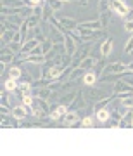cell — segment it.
<instances>
[{
    "mask_svg": "<svg viewBox=\"0 0 133 156\" xmlns=\"http://www.w3.org/2000/svg\"><path fill=\"white\" fill-rule=\"evenodd\" d=\"M14 59H16V54H14L9 47H2V52H0V62H4V64H11Z\"/></svg>",
    "mask_w": 133,
    "mask_h": 156,
    "instance_id": "15",
    "label": "cell"
},
{
    "mask_svg": "<svg viewBox=\"0 0 133 156\" xmlns=\"http://www.w3.org/2000/svg\"><path fill=\"white\" fill-rule=\"evenodd\" d=\"M7 71H9V76H11V78H16V80H19V76L22 75L21 66H11Z\"/></svg>",
    "mask_w": 133,
    "mask_h": 156,
    "instance_id": "30",
    "label": "cell"
},
{
    "mask_svg": "<svg viewBox=\"0 0 133 156\" xmlns=\"http://www.w3.org/2000/svg\"><path fill=\"white\" fill-rule=\"evenodd\" d=\"M62 2H73V0H62Z\"/></svg>",
    "mask_w": 133,
    "mask_h": 156,
    "instance_id": "49",
    "label": "cell"
},
{
    "mask_svg": "<svg viewBox=\"0 0 133 156\" xmlns=\"http://www.w3.org/2000/svg\"><path fill=\"white\" fill-rule=\"evenodd\" d=\"M22 104L26 108H33L35 106V97L31 94H26V95H22Z\"/></svg>",
    "mask_w": 133,
    "mask_h": 156,
    "instance_id": "33",
    "label": "cell"
},
{
    "mask_svg": "<svg viewBox=\"0 0 133 156\" xmlns=\"http://www.w3.org/2000/svg\"><path fill=\"white\" fill-rule=\"evenodd\" d=\"M64 69H66V66H62V64H56V62H54V64L50 66V69H49L47 78H49V80H52V82H54V80H59V78L62 76Z\"/></svg>",
    "mask_w": 133,
    "mask_h": 156,
    "instance_id": "11",
    "label": "cell"
},
{
    "mask_svg": "<svg viewBox=\"0 0 133 156\" xmlns=\"http://www.w3.org/2000/svg\"><path fill=\"white\" fill-rule=\"evenodd\" d=\"M114 94L119 95V94H133V83H128L124 80H118L114 83Z\"/></svg>",
    "mask_w": 133,
    "mask_h": 156,
    "instance_id": "7",
    "label": "cell"
},
{
    "mask_svg": "<svg viewBox=\"0 0 133 156\" xmlns=\"http://www.w3.org/2000/svg\"><path fill=\"white\" fill-rule=\"evenodd\" d=\"M67 109H69V106L67 104H57L52 111H50L49 115V120H52V122H57V120H61V118H64V115L67 113Z\"/></svg>",
    "mask_w": 133,
    "mask_h": 156,
    "instance_id": "8",
    "label": "cell"
},
{
    "mask_svg": "<svg viewBox=\"0 0 133 156\" xmlns=\"http://www.w3.org/2000/svg\"><path fill=\"white\" fill-rule=\"evenodd\" d=\"M85 75V69H81V68H74L71 71V75H69V80H74L76 82L78 78H81Z\"/></svg>",
    "mask_w": 133,
    "mask_h": 156,
    "instance_id": "32",
    "label": "cell"
},
{
    "mask_svg": "<svg viewBox=\"0 0 133 156\" xmlns=\"http://www.w3.org/2000/svg\"><path fill=\"white\" fill-rule=\"evenodd\" d=\"M42 2H43V0H26V4H28V5H31V7L42 5Z\"/></svg>",
    "mask_w": 133,
    "mask_h": 156,
    "instance_id": "45",
    "label": "cell"
},
{
    "mask_svg": "<svg viewBox=\"0 0 133 156\" xmlns=\"http://www.w3.org/2000/svg\"><path fill=\"white\" fill-rule=\"evenodd\" d=\"M112 14L114 12L111 11V9H107V11H104V12H100V24H102V30H105L107 31V26H109V23H111V17H112Z\"/></svg>",
    "mask_w": 133,
    "mask_h": 156,
    "instance_id": "19",
    "label": "cell"
},
{
    "mask_svg": "<svg viewBox=\"0 0 133 156\" xmlns=\"http://www.w3.org/2000/svg\"><path fill=\"white\" fill-rule=\"evenodd\" d=\"M92 49H94V42H87V44H83V45H78L76 52H74V56H73L71 66L73 68L80 66V62L83 61L85 57H88V54H90V50Z\"/></svg>",
    "mask_w": 133,
    "mask_h": 156,
    "instance_id": "3",
    "label": "cell"
},
{
    "mask_svg": "<svg viewBox=\"0 0 133 156\" xmlns=\"http://www.w3.org/2000/svg\"><path fill=\"white\" fill-rule=\"evenodd\" d=\"M40 45H42V50H43V54H47V52H49L52 47H54V42H52L50 38H47L45 42H40Z\"/></svg>",
    "mask_w": 133,
    "mask_h": 156,
    "instance_id": "36",
    "label": "cell"
},
{
    "mask_svg": "<svg viewBox=\"0 0 133 156\" xmlns=\"http://www.w3.org/2000/svg\"><path fill=\"white\" fill-rule=\"evenodd\" d=\"M105 66H107V64H105L104 61H97V64L94 66V69H95V71H97V73L100 75V73H102V69H104Z\"/></svg>",
    "mask_w": 133,
    "mask_h": 156,
    "instance_id": "42",
    "label": "cell"
},
{
    "mask_svg": "<svg viewBox=\"0 0 133 156\" xmlns=\"http://www.w3.org/2000/svg\"><path fill=\"white\" fill-rule=\"evenodd\" d=\"M109 2L111 0H99V4H97V9H99V12H104L109 9Z\"/></svg>",
    "mask_w": 133,
    "mask_h": 156,
    "instance_id": "38",
    "label": "cell"
},
{
    "mask_svg": "<svg viewBox=\"0 0 133 156\" xmlns=\"http://www.w3.org/2000/svg\"><path fill=\"white\" fill-rule=\"evenodd\" d=\"M78 26H81V28H90V30H102L100 19H95V21H81V23H78Z\"/></svg>",
    "mask_w": 133,
    "mask_h": 156,
    "instance_id": "23",
    "label": "cell"
},
{
    "mask_svg": "<svg viewBox=\"0 0 133 156\" xmlns=\"http://www.w3.org/2000/svg\"><path fill=\"white\" fill-rule=\"evenodd\" d=\"M128 7H130V9H133V0H130V4H128Z\"/></svg>",
    "mask_w": 133,
    "mask_h": 156,
    "instance_id": "47",
    "label": "cell"
},
{
    "mask_svg": "<svg viewBox=\"0 0 133 156\" xmlns=\"http://www.w3.org/2000/svg\"><path fill=\"white\" fill-rule=\"evenodd\" d=\"M17 31H14V30H2V47L5 44H11L12 40H14V37H16Z\"/></svg>",
    "mask_w": 133,
    "mask_h": 156,
    "instance_id": "24",
    "label": "cell"
},
{
    "mask_svg": "<svg viewBox=\"0 0 133 156\" xmlns=\"http://www.w3.org/2000/svg\"><path fill=\"white\" fill-rule=\"evenodd\" d=\"M81 108H87V101H85V92H83V90H78L76 97H74L73 102L69 104V109L78 111V109H81Z\"/></svg>",
    "mask_w": 133,
    "mask_h": 156,
    "instance_id": "9",
    "label": "cell"
},
{
    "mask_svg": "<svg viewBox=\"0 0 133 156\" xmlns=\"http://www.w3.org/2000/svg\"><path fill=\"white\" fill-rule=\"evenodd\" d=\"M78 111H74V109H67V113L64 115V118H62V123H64V127H73L74 123L78 122Z\"/></svg>",
    "mask_w": 133,
    "mask_h": 156,
    "instance_id": "14",
    "label": "cell"
},
{
    "mask_svg": "<svg viewBox=\"0 0 133 156\" xmlns=\"http://www.w3.org/2000/svg\"><path fill=\"white\" fill-rule=\"evenodd\" d=\"M2 5L16 9V7H24V5H28V4H26V0H2Z\"/></svg>",
    "mask_w": 133,
    "mask_h": 156,
    "instance_id": "25",
    "label": "cell"
},
{
    "mask_svg": "<svg viewBox=\"0 0 133 156\" xmlns=\"http://www.w3.org/2000/svg\"><path fill=\"white\" fill-rule=\"evenodd\" d=\"M7 47H9V49L12 50V52H14V54H19V52H21V47H22V44H19V42H11V44H7Z\"/></svg>",
    "mask_w": 133,
    "mask_h": 156,
    "instance_id": "37",
    "label": "cell"
},
{
    "mask_svg": "<svg viewBox=\"0 0 133 156\" xmlns=\"http://www.w3.org/2000/svg\"><path fill=\"white\" fill-rule=\"evenodd\" d=\"M11 115L16 120H24V118L29 115V111H28V108L24 106V104H19V106H16V108H12V111H11Z\"/></svg>",
    "mask_w": 133,
    "mask_h": 156,
    "instance_id": "16",
    "label": "cell"
},
{
    "mask_svg": "<svg viewBox=\"0 0 133 156\" xmlns=\"http://www.w3.org/2000/svg\"><path fill=\"white\" fill-rule=\"evenodd\" d=\"M131 52H133V37L124 44V54H131Z\"/></svg>",
    "mask_w": 133,
    "mask_h": 156,
    "instance_id": "41",
    "label": "cell"
},
{
    "mask_svg": "<svg viewBox=\"0 0 133 156\" xmlns=\"http://www.w3.org/2000/svg\"><path fill=\"white\" fill-rule=\"evenodd\" d=\"M88 4H90V0H80V5L81 7H87Z\"/></svg>",
    "mask_w": 133,
    "mask_h": 156,
    "instance_id": "46",
    "label": "cell"
},
{
    "mask_svg": "<svg viewBox=\"0 0 133 156\" xmlns=\"http://www.w3.org/2000/svg\"><path fill=\"white\" fill-rule=\"evenodd\" d=\"M64 47H66V54L67 56H71V57L74 56V52H76V49H78V42L69 35V31H66V42H64Z\"/></svg>",
    "mask_w": 133,
    "mask_h": 156,
    "instance_id": "12",
    "label": "cell"
},
{
    "mask_svg": "<svg viewBox=\"0 0 133 156\" xmlns=\"http://www.w3.org/2000/svg\"><path fill=\"white\" fill-rule=\"evenodd\" d=\"M118 127H133V111H130V109H128V111L124 113V116L119 118Z\"/></svg>",
    "mask_w": 133,
    "mask_h": 156,
    "instance_id": "20",
    "label": "cell"
},
{
    "mask_svg": "<svg viewBox=\"0 0 133 156\" xmlns=\"http://www.w3.org/2000/svg\"><path fill=\"white\" fill-rule=\"evenodd\" d=\"M128 68H130V69L133 71V62H130V64H128Z\"/></svg>",
    "mask_w": 133,
    "mask_h": 156,
    "instance_id": "48",
    "label": "cell"
},
{
    "mask_svg": "<svg viewBox=\"0 0 133 156\" xmlns=\"http://www.w3.org/2000/svg\"><path fill=\"white\" fill-rule=\"evenodd\" d=\"M47 37H49L54 44H64V42H66V31H62V30L56 28L52 23H50V26H49V35H47Z\"/></svg>",
    "mask_w": 133,
    "mask_h": 156,
    "instance_id": "6",
    "label": "cell"
},
{
    "mask_svg": "<svg viewBox=\"0 0 133 156\" xmlns=\"http://www.w3.org/2000/svg\"><path fill=\"white\" fill-rule=\"evenodd\" d=\"M97 61H99L97 57L88 56V57H85L83 61L80 62V66H78V68H81V69H85V71H87V69H94V66L97 64Z\"/></svg>",
    "mask_w": 133,
    "mask_h": 156,
    "instance_id": "21",
    "label": "cell"
},
{
    "mask_svg": "<svg viewBox=\"0 0 133 156\" xmlns=\"http://www.w3.org/2000/svg\"><path fill=\"white\" fill-rule=\"evenodd\" d=\"M112 49H114V44H112V38H107L102 42V45H100V56L102 57H107V56H111V52Z\"/></svg>",
    "mask_w": 133,
    "mask_h": 156,
    "instance_id": "17",
    "label": "cell"
},
{
    "mask_svg": "<svg viewBox=\"0 0 133 156\" xmlns=\"http://www.w3.org/2000/svg\"><path fill=\"white\" fill-rule=\"evenodd\" d=\"M9 101H11V95L5 94V92H2V101H0V102H2L4 106H9Z\"/></svg>",
    "mask_w": 133,
    "mask_h": 156,
    "instance_id": "44",
    "label": "cell"
},
{
    "mask_svg": "<svg viewBox=\"0 0 133 156\" xmlns=\"http://www.w3.org/2000/svg\"><path fill=\"white\" fill-rule=\"evenodd\" d=\"M126 71H131V69L128 68V64H123V62H111V64H107V66L102 69L100 75H116V73H126Z\"/></svg>",
    "mask_w": 133,
    "mask_h": 156,
    "instance_id": "5",
    "label": "cell"
},
{
    "mask_svg": "<svg viewBox=\"0 0 133 156\" xmlns=\"http://www.w3.org/2000/svg\"><path fill=\"white\" fill-rule=\"evenodd\" d=\"M17 90H19L22 95L31 94V92H33V85H31V82H21L19 87H17Z\"/></svg>",
    "mask_w": 133,
    "mask_h": 156,
    "instance_id": "29",
    "label": "cell"
},
{
    "mask_svg": "<svg viewBox=\"0 0 133 156\" xmlns=\"http://www.w3.org/2000/svg\"><path fill=\"white\" fill-rule=\"evenodd\" d=\"M80 127H87V128L94 127V118L92 116H85L83 120H81V125H80Z\"/></svg>",
    "mask_w": 133,
    "mask_h": 156,
    "instance_id": "40",
    "label": "cell"
},
{
    "mask_svg": "<svg viewBox=\"0 0 133 156\" xmlns=\"http://www.w3.org/2000/svg\"><path fill=\"white\" fill-rule=\"evenodd\" d=\"M97 80H99V73L95 71H92V69H88V71L85 73L83 75V83L87 85V87H90V85H94L95 82H97Z\"/></svg>",
    "mask_w": 133,
    "mask_h": 156,
    "instance_id": "18",
    "label": "cell"
},
{
    "mask_svg": "<svg viewBox=\"0 0 133 156\" xmlns=\"http://www.w3.org/2000/svg\"><path fill=\"white\" fill-rule=\"evenodd\" d=\"M74 31H78V35L81 37L83 42H95V40L105 37V30H90V28H81V26H78Z\"/></svg>",
    "mask_w": 133,
    "mask_h": 156,
    "instance_id": "2",
    "label": "cell"
},
{
    "mask_svg": "<svg viewBox=\"0 0 133 156\" xmlns=\"http://www.w3.org/2000/svg\"><path fill=\"white\" fill-rule=\"evenodd\" d=\"M109 9L119 17H128V14H130V7L126 5L124 0H111L109 2Z\"/></svg>",
    "mask_w": 133,
    "mask_h": 156,
    "instance_id": "4",
    "label": "cell"
},
{
    "mask_svg": "<svg viewBox=\"0 0 133 156\" xmlns=\"http://www.w3.org/2000/svg\"><path fill=\"white\" fill-rule=\"evenodd\" d=\"M52 12H54V11H52V7H50L49 4H45V5H43V14H42V21H49L50 17L54 16Z\"/></svg>",
    "mask_w": 133,
    "mask_h": 156,
    "instance_id": "31",
    "label": "cell"
},
{
    "mask_svg": "<svg viewBox=\"0 0 133 156\" xmlns=\"http://www.w3.org/2000/svg\"><path fill=\"white\" fill-rule=\"evenodd\" d=\"M47 4L52 7V11H61L62 5H64V2H62V0H47Z\"/></svg>",
    "mask_w": 133,
    "mask_h": 156,
    "instance_id": "34",
    "label": "cell"
},
{
    "mask_svg": "<svg viewBox=\"0 0 133 156\" xmlns=\"http://www.w3.org/2000/svg\"><path fill=\"white\" fill-rule=\"evenodd\" d=\"M17 87H19V83H17L16 78H7L5 82H4V89L7 90V92H14V90H17Z\"/></svg>",
    "mask_w": 133,
    "mask_h": 156,
    "instance_id": "26",
    "label": "cell"
},
{
    "mask_svg": "<svg viewBox=\"0 0 133 156\" xmlns=\"http://www.w3.org/2000/svg\"><path fill=\"white\" fill-rule=\"evenodd\" d=\"M119 97H121V106L133 109V94H119Z\"/></svg>",
    "mask_w": 133,
    "mask_h": 156,
    "instance_id": "27",
    "label": "cell"
},
{
    "mask_svg": "<svg viewBox=\"0 0 133 156\" xmlns=\"http://www.w3.org/2000/svg\"><path fill=\"white\" fill-rule=\"evenodd\" d=\"M57 19L61 21L62 28L66 30V31H73V30H76V28H78V21H76V19H73V17L61 16V17H57Z\"/></svg>",
    "mask_w": 133,
    "mask_h": 156,
    "instance_id": "13",
    "label": "cell"
},
{
    "mask_svg": "<svg viewBox=\"0 0 133 156\" xmlns=\"http://www.w3.org/2000/svg\"><path fill=\"white\" fill-rule=\"evenodd\" d=\"M73 99H74V90H71V92H67L64 97H62L61 104H69V102H73Z\"/></svg>",
    "mask_w": 133,
    "mask_h": 156,
    "instance_id": "39",
    "label": "cell"
},
{
    "mask_svg": "<svg viewBox=\"0 0 133 156\" xmlns=\"http://www.w3.org/2000/svg\"><path fill=\"white\" fill-rule=\"evenodd\" d=\"M7 19H9V21H12V23H16V24H19V26H21L22 23L26 21V19H24L21 14H12V16H9Z\"/></svg>",
    "mask_w": 133,
    "mask_h": 156,
    "instance_id": "35",
    "label": "cell"
},
{
    "mask_svg": "<svg viewBox=\"0 0 133 156\" xmlns=\"http://www.w3.org/2000/svg\"><path fill=\"white\" fill-rule=\"evenodd\" d=\"M124 30L128 33H133V19H126L124 21Z\"/></svg>",
    "mask_w": 133,
    "mask_h": 156,
    "instance_id": "43",
    "label": "cell"
},
{
    "mask_svg": "<svg viewBox=\"0 0 133 156\" xmlns=\"http://www.w3.org/2000/svg\"><path fill=\"white\" fill-rule=\"evenodd\" d=\"M95 116H97V120H99L100 123L109 122V118H111V109L102 108V109H99V111H95Z\"/></svg>",
    "mask_w": 133,
    "mask_h": 156,
    "instance_id": "22",
    "label": "cell"
},
{
    "mask_svg": "<svg viewBox=\"0 0 133 156\" xmlns=\"http://www.w3.org/2000/svg\"><path fill=\"white\" fill-rule=\"evenodd\" d=\"M112 94H114V89L109 90V89H105V87H94V85H90L88 89H87V92H85L88 101H94V102H99V101L105 99V97H109Z\"/></svg>",
    "mask_w": 133,
    "mask_h": 156,
    "instance_id": "1",
    "label": "cell"
},
{
    "mask_svg": "<svg viewBox=\"0 0 133 156\" xmlns=\"http://www.w3.org/2000/svg\"><path fill=\"white\" fill-rule=\"evenodd\" d=\"M40 45V40L38 38H29V40H26L24 44H22V47H21V52L19 54H22V56H28V54H31L36 47Z\"/></svg>",
    "mask_w": 133,
    "mask_h": 156,
    "instance_id": "10",
    "label": "cell"
},
{
    "mask_svg": "<svg viewBox=\"0 0 133 156\" xmlns=\"http://www.w3.org/2000/svg\"><path fill=\"white\" fill-rule=\"evenodd\" d=\"M112 97H116V94L109 95V97H105V99L99 101V102H94V111H99V109H102V108H107V104L112 101Z\"/></svg>",
    "mask_w": 133,
    "mask_h": 156,
    "instance_id": "28",
    "label": "cell"
}]
</instances>
